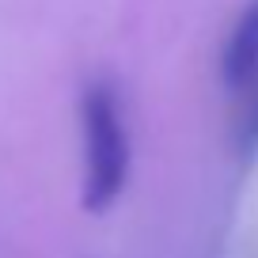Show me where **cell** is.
Returning a JSON list of instances; mask_svg holds the SVG:
<instances>
[{
  "label": "cell",
  "instance_id": "1",
  "mask_svg": "<svg viewBox=\"0 0 258 258\" xmlns=\"http://www.w3.org/2000/svg\"><path fill=\"white\" fill-rule=\"evenodd\" d=\"M84 125V209L103 213L118 202L129 178V129L121 118L118 91L110 84H91L80 103Z\"/></svg>",
  "mask_w": 258,
  "mask_h": 258
},
{
  "label": "cell",
  "instance_id": "2",
  "mask_svg": "<svg viewBox=\"0 0 258 258\" xmlns=\"http://www.w3.org/2000/svg\"><path fill=\"white\" fill-rule=\"evenodd\" d=\"M254 73H258V0H250L220 49V80L228 91H235Z\"/></svg>",
  "mask_w": 258,
  "mask_h": 258
},
{
  "label": "cell",
  "instance_id": "3",
  "mask_svg": "<svg viewBox=\"0 0 258 258\" xmlns=\"http://www.w3.org/2000/svg\"><path fill=\"white\" fill-rule=\"evenodd\" d=\"M232 95H235V141H239L243 156H250L258 148V73Z\"/></svg>",
  "mask_w": 258,
  "mask_h": 258
}]
</instances>
